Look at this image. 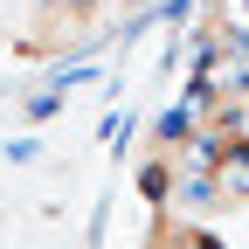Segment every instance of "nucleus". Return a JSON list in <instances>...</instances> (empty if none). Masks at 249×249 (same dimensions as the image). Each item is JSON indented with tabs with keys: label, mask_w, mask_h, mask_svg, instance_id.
I'll return each instance as SVG.
<instances>
[{
	"label": "nucleus",
	"mask_w": 249,
	"mask_h": 249,
	"mask_svg": "<svg viewBox=\"0 0 249 249\" xmlns=\"http://www.w3.org/2000/svg\"><path fill=\"white\" fill-rule=\"evenodd\" d=\"M214 173H222V194H249V139H229Z\"/></svg>",
	"instance_id": "f257e3e1"
},
{
	"label": "nucleus",
	"mask_w": 249,
	"mask_h": 249,
	"mask_svg": "<svg viewBox=\"0 0 249 249\" xmlns=\"http://www.w3.org/2000/svg\"><path fill=\"white\" fill-rule=\"evenodd\" d=\"M139 187H145L152 201H160V194H166V166H145V173H139Z\"/></svg>",
	"instance_id": "f03ea898"
},
{
	"label": "nucleus",
	"mask_w": 249,
	"mask_h": 249,
	"mask_svg": "<svg viewBox=\"0 0 249 249\" xmlns=\"http://www.w3.org/2000/svg\"><path fill=\"white\" fill-rule=\"evenodd\" d=\"M229 7H235V28H249V0H229Z\"/></svg>",
	"instance_id": "7ed1b4c3"
},
{
	"label": "nucleus",
	"mask_w": 249,
	"mask_h": 249,
	"mask_svg": "<svg viewBox=\"0 0 249 249\" xmlns=\"http://www.w3.org/2000/svg\"><path fill=\"white\" fill-rule=\"evenodd\" d=\"M187 249H222V242H214V235H187Z\"/></svg>",
	"instance_id": "20e7f679"
}]
</instances>
